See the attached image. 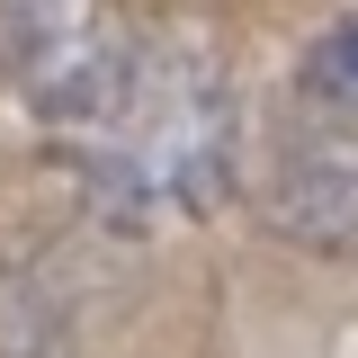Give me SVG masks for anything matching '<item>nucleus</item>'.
Instances as JSON below:
<instances>
[{"label":"nucleus","instance_id":"f257e3e1","mask_svg":"<svg viewBox=\"0 0 358 358\" xmlns=\"http://www.w3.org/2000/svg\"><path fill=\"white\" fill-rule=\"evenodd\" d=\"M72 171L90 206L126 233L206 215L233 179V81L215 72V54L197 45L143 54L117 108L90 134H72Z\"/></svg>","mask_w":358,"mask_h":358},{"label":"nucleus","instance_id":"f03ea898","mask_svg":"<svg viewBox=\"0 0 358 358\" xmlns=\"http://www.w3.org/2000/svg\"><path fill=\"white\" fill-rule=\"evenodd\" d=\"M134 63L143 45L117 0H0V90L63 143L117 108Z\"/></svg>","mask_w":358,"mask_h":358},{"label":"nucleus","instance_id":"7ed1b4c3","mask_svg":"<svg viewBox=\"0 0 358 358\" xmlns=\"http://www.w3.org/2000/svg\"><path fill=\"white\" fill-rule=\"evenodd\" d=\"M260 215H268V233H287L313 260L358 251V108H313L278 143V162L260 179Z\"/></svg>","mask_w":358,"mask_h":358},{"label":"nucleus","instance_id":"20e7f679","mask_svg":"<svg viewBox=\"0 0 358 358\" xmlns=\"http://www.w3.org/2000/svg\"><path fill=\"white\" fill-rule=\"evenodd\" d=\"M305 99L313 108H358V9L305 54Z\"/></svg>","mask_w":358,"mask_h":358}]
</instances>
